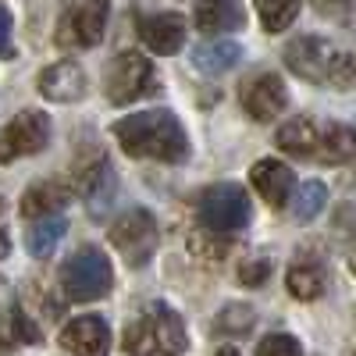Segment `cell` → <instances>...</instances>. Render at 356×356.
Instances as JSON below:
<instances>
[{
	"label": "cell",
	"instance_id": "cell-31",
	"mask_svg": "<svg viewBox=\"0 0 356 356\" xmlns=\"http://www.w3.org/2000/svg\"><path fill=\"white\" fill-rule=\"evenodd\" d=\"M335 228H339L342 235H353V232H356V203H346V207H342L339 218H335Z\"/></svg>",
	"mask_w": 356,
	"mask_h": 356
},
{
	"label": "cell",
	"instance_id": "cell-17",
	"mask_svg": "<svg viewBox=\"0 0 356 356\" xmlns=\"http://www.w3.org/2000/svg\"><path fill=\"white\" fill-rule=\"evenodd\" d=\"M68 200H72V186L68 182H36V186H29L25 196H22V218L36 221V218L57 214L61 207H68Z\"/></svg>",
	"mask_w": 356,
	"mask_h": 356
},
{
	"label": "cell",
	"instance_id": "cell-33",
	"mask_svg": "<svg viewBox=\"0 0 356 356\" xmlns=\"http://www.w3.org/2000/svg\"><path fill=\"white\" fill-rule=\"evenodd\" d=\"M214 356H239V349H232V346H221Z\"/></svg>",
	"mask_w": 356,
	"mask_h": 356
},
{
	"label": "cell",
	"instance_id": "cell-35",
	"mask_svg": "<svg viewBox=\"0 0 356 356\" xmlns=\"http://www.w3.org/2000/svg\"><path fill=\"white\" fill-rule=\"evenodd\" d=\"M349 271H353V275H356V253H353V257H349Z\"/></svg>",
	"mask_w": 356,
	"mask_h": 356
},
{
	"label": "cell",
	"instance_id": "cell-14",
	"mask_svg": "<svg viewBox=\"0 0 356 356\" xmlns=\"http://www.w3.org/2000/svg\"><path fill=\"white\" fill-rule=\"evenodd\" d=\"M139 40L154 54H178L186 43V18L182 15H150L139 22Z\"/></svg>",
	"mask_w": 356,
	"mask_h": 356
},
{
	"label": "cell",
	"instance_id": "cell-11",
	"mask_svg": "<svg viewBox=\"0 0 356 356\" xmlns=\"http://www.w3.org/2000/svg\"><path fill=\"white\" fill-rule=\"evenodd\" d=\"M36 89H40L43 100L75 104V100L86 97V72H82L75 61H57V65H50V68L40 72Z\"/></svg>",
	"mask_w": 356,
	"mask_h": 356
},
{
	"label": "cell",
	"instance_id": "cell-3",
	"mask_svg": "<svg viewBox=\"0 0 356 356\" xmlns=\"http://www.w3.org/2000/svg\"><path fill=\"white\" fill-rule=\"evenodd\" d=\"M125 353L129 356H182L186 353L182 317L164 303H150L146 314L125 328Z\"/></svg>",
	"mask_w": 356,
	"mask_h": 356
},
{
	"label": "cell",
	"instance_id": "cell-5",
	"mask_svg": "<svg viewBox=\"0 0 356 356\" xmlns=\"http://www.w3.org/2000/svg\"><path fill=\"white\" fill-rule=\"evenodd\" d=\"M196 218L203 232H218V235H232L250 225V196L243 186L235 182H221L211 186L200 203H196Z\"/></svg>",
	"mask_w": 356,
	"mask_h": 356
},
{
	"label": "cell",
	"instance_id": "cell-6",
	"mask_svg": "<svg viewBox=\"0 0 356 356\" xmlns=\"http://www.w3.org/2000/svg\"><path fill=\"white\" fill-rule=\"evenodd\" d=\"M150 79H154L150 57L139 54V50H122L104 72V97L118 107H125V104H132L146 93Z\"/></svg>",
	"mask_w": 356,
	"mask_h": 356
},
{
	"label": "cell",
	"instance_id": "cell-9",
	"mask_svg": "<svg viewBox=\"0 0 356 356\" xmlns=\"http://www.w3.org/2000/svg\"><path fill=\"white\" fill-rule=\"evenodd\" d=\"M50 139V118L43 111H22L11 122L0 129V164H8L15 157H29L40 154Z\"/></svg>",
	"mask_w": 356,
	"mask_h": 356
},
{
	"label": "cell",
	"instance_id": "cell-18",
	"mask_svg": "<svg viewBox=\"0 0 356 356\" xmlns=\"http://www.w3.org/2000/svg\"><path fill=\"white\" fill-rule=\"evenodd\" d=\"M79 193H82V200H86V207H89V214H93V218H104V211L114 203V193H118L114 168H111L107 161H97L93 171H86Z\"/></svg>",
	"mask_w": 356,
	"mask_h": 356
},
{
	"label": "cell",
	"instance_id": "cell-13",
	"mask_svg": "<svg viewBox=\"0 0 356 356\" xmlns=\"http://www.w3.org/2000/svg\"><path fill=\"white\" fill-rule=\"evenodd\" d=\"M250 182L271 207H285L292 200V189H296V175L289 171V164H282L275 157H264V161L253 164Z\"/></svg>",
	"mask_w": 356,
	"mask_h": 356
},
{
	"label": "cell",
	"instance_id": "cell-19",
	"mask_svg": "<svg viewBox=\"0 0 356 356\" xmlns=\"http://www.w3.org/2000/svg\"><path fill=\"white\" fill-rule=\"evenodd\" d=\"M317 136H321V122H310V118H292V122H285L275 136L278 150H285L289 157H314L317 154Z\"/></svg>",
	"mask_w": 356,
	"mask_h": 356
},
{
	"label": "cell",
	"instance_id": "cell-34",
	"mask_svg": "<svg viewBox=\"0 0 356 356\" xmlns=\"http://www.w3.org/2000/svg\"><path fill=\"white\" fill-rule=\"evenodd\" d=\"M317 4H349V0H317Z\"/></svg>",
	"mask_w": 356,
	"mask_h": 356
},
{
	"label": "cell",
	"instance_id": "cell-7",
	"mask_svg": "<svg viewBox=\"0 0 356 356\" xmlns=\"http://www.w3.org/2000/svg\"><path fill=\"white\" fill-rule=\"evenodd\" d=\"M157 239H161V232H157V221L150 211H129L111 225V246L125 257L129 267L150 264Z\"/></svg>",
	"mask_w": 356,
	"mask_h": 356
},
{
	"label": "cell",
	"instance_id": "cell-21",
	"mask_svg": "<svg viewBox=\"0 0 356 356\" xmlns=\"http://www.w3.org/2000/svg\"><path fill=\"white\" fill-rule=\"evenodd\" d=\"M239 57H243V47L235 40H211L193 50V65L207 75H225L239 65Z\"/></svg>",
	"mask_w": 356,
	"mask_h": 356
},
{
	"label": "cell",
	"instance_id": "cell-16",
	"mask_svg": "<svg viewBox=\"0 0 356 356\" xmlns=\"http://www.w3.org/2000/svg\"><path fill=\"white\" fill-rule=\"evenodd\" d=\"M356 157V129L342 122H324L317 136V154L314 161L321 164H346Z\"/></svg>",
	"mask_w": 356,
	"mask_h": 356
},
{
	"label": "cell",
	"instance_id": "cell-30",
	"mask_svg": "<svg viewBox=\"0 0 356 356\" xmlns=\"http://www.w3.org/2000/svg\"><path fill=\"white\" fill-rule=\"evenodd\" d=\"M189 246H193V250H196V253H203V257H207V260H225V257H221V253H225V250H228V243H207V239H193V243H189Z\"/></svg>",
	"mask_w": 356,
	"mask_h": 356
},
{
	"label": "cell",
	"instance_id": "cell-4",
	"mask_svg": "<svg viewBox=\"0 0 356 356\" xmlns=\"http://www.w3.org/2000/svg\"><path fill=\"white\" fill-rule=\"evenodd\" d=\"M111 285H114V271H111V260L100 246L75 250L61 267V292L72 303L104 300V296L111 292Z\"/></svg>",
	"mask_w": 356,
	"mask_h": 356
},
{
	"label": "cell",
	"instance_id": "cell-15",
	"mask_svg": "<svg viewBox=\"0 0 356 356\" xmlns=\"http://www.w3.org/2000/svg\"><path fill=\"white\" fill-rule=\"evenodd\" d=\"M193 22L200 33H235V29H243L246 11L239 0H200Z\"/></svg>",
	"mask_w": 356,
	"mask_h": 356
},
{
	"label": "cell",
	"instance_id": "cell-8",
	"mask_svg": "<svg viewBox=\"0 0 356 356\" xmlns=\"http://www.w3.org/2000/svg\"><path fill=\"white\" fill-rule=\"evenodd\" d=\"M107 15H111V4L107 0H86V4L72 8L61 25H57V47L65 50H89L104 40V29H107Z\"/></svg>",
	"mask_w": 356,
	"mask_h": 356
},
{
	"label": "cell",
	"instance_id": "cell-22",
	"mask_svg": "<svg viewBox=\"0 0 356 356\" xmlns=\"http://www.w3.org/2000/svg\"><path fill=\"white\" fill-rule=\"evenodd\" d=\"M289 292L296 296V300H317V296L324 292V285H328V278H324V267L317 260H300V264H292L289 267V278H285Z\"/></svg>",
	"mask_w": 356,
	"mask_h": 356
},
{
	"label": "cell",
	"instance_id": "cell-24",
	"mask_svg": "<svg viewBox=\"0 0 356 356\" xmlns=\"http://www.w3.org/2000/svg\"><path fill=\"white\" fill-rule=\"evenodd\" d=\"M253 4H257L260 25L267 29V33H282V29H289L296 22L303 0H253Z\"/></svg>",
	"mask_w": 356,
	"mask_h": 356
},
{
	"label": "cell",
	"instance_id": "cell-10",
	"mask_svg": "<svg viewBox=\"0 0 356 356\" xmlns=\"http://www.w3.org/2000/svg\"><path fill=\"white\" fill-rule=\"evenodd\" d=\"M285 104H289L285 82L271 72H264V75H257L243 86V111L253 118V122H275V118L285 111Z\"/></svg>",
	"mask_w": 356,
	"mask_h": 356
},
{
	"label": "cell",
	"instance_id": "cell-28",
	"mask_svg": "<svg viewBox=\"0 0 356 356\" xmlns=\"http://www.w3.org/2000/svg\"><path fill=\"white\" fill-rule=\"evenodd\" d=\"M267 275H271V264H267L264 257H253V260H246V264L239 267V282H243V285H250V289L264 285V282H267Z\"/></svg>",
	"mask_w": 356,
	"mask_h": 356
},
{
	"label": "cell",
	"instance_id": "cell-26",
	"mask_svg": "<svg viewBox=\"0 0 356 356\" xmlns=\"http://www.w3.org/2000/svg\"><path fill=\"white\" fill-rule=\"evenodd\" d=\"M253 310L250 307H243V303H228L221 314H218V321H214V328L218 332H225V335H243V332H250L253 328Z\"/></svg>",
	"mask_w": 356,
	"mask_h": 356
},
{
	"label": "cell",
	"instance_id": "cell-23",
	"mask_svg": "<svg viewBox=\"0 0 356 356\" xmlns=\"http://www.w3.org/2000/svg\"><path fill=\"white\" fill-rule=\"evenodd\" d=\"M65 228L68 221L65 218H57V214H47V218H36V225L29 228V253L33 257H50L57 250V243L65 239Z\"/></svg>",
	"mask_w": 356,
	"mask_h": 356
},
{
	"label": "cell",
	"instance_id": "cell-2",
	"mask_svg": "<svg viewBox=\"0 0 356 356\" xmlns=\"http://www.w3.org/2000/svg\"><path fill=\"white\" fill-rule=\"evenodd\" d=\"M285 65L292 75H300L317 86H332V89H349L356 82V57L339 50L332 40L321 36H296L285 47Z\"/></svg>",
	"mask_w": 356,
	"mask_h": 356
},
{
	"label": "cell",
	"instance_id": "cell-32",
	"mask_svg": "<svg viewBox=\"0 0 356 356\" xmlns=\"http://www.w3.org/2000/svg\"><path fill=\"white\" fill-rule=\"evenodd\" d=\"M0 214H4V196H0ZM8 250H11V239H8V232H4V225H0V260L8 257Z\"/></svg>",
	"mask_w": 356,
	"mask_h": 356
},
{
	"label": "cell",
	"instance_id": "cell-12",
	"mask_svg": "<svg viewBox=\"0 0 356 356\" xmlns=\"http://www.w3.org/2000/svg\"><path fill=\"white\" fill-rule=\"evenodd\" d=\"M61 346L72 356H107L111 353V332L100 317L86 314V317H75L72 324H65Z\"/></svg>",
	"mask_w": 356,
	"mask_h": 356
},
{
	"label": "cell",
	"instance_id": "cell-25",
	"mask_svg": "<svg viewBox=\"0 0 356 356\" xmlns=\"http://www.w3.org/2000/svg\"><path fill=\"white\" fill-rule=\"evenodd\" d=\"M324 203H328V189H324V182H307L300 193H296L292 211H296L300 221H314L324 211Z\"/></svg>",
	"mask_w": 356,
	"mask_h": 356
},
{
	"label": "cell",
	"instance_id": "cell-27",
	"mask_svg": "<svg viewBox=\"0 0 356 356\" xmlns=\"http://www.w3.org/2000/svg\"><path fill=\"white\" fill-rule=\"evenodd\" d=\"M257 356H303V349L292 335H267L257 346Z\"/></svg>",
	"mask_w": 356,
	"mask_h": 356
},
{
	"label": "cell",
	"instance_id": "cell-20",
	"mask_svg": "<svg viewBox=\"0 0 356 356\" xmlns=\"http://www.w3.org/2000/svg\"><path fill=\"white\" fill-rule=\"evenodd\" d=\"M43 335L40 328L33 324V317H29L18 303H8L0 307V349H15V346H36Z\"/></svg>",
	"mask_w": 356,
	"mask_h": 356
},
{
	"label": "cell",
	"instance_id": "cell-29",
	"mask_svg": "<svg viewBox=\"0 0 356 356\" xmlns=\"http://www.w3.org/2000/svg\"><path fill=\"white\" fill-rule=\"evenodd\" d=\"M0 57H11V11L0 4Z\"/></svg>",
	"mask_w": 356,
	"mask_h": 356
},
{
	"label": "cell",
	"instance_id": "cell-1",
	"mask_svg": "<svg viewBox=\"0 0 356 356\" xmlns=\"http://www.w3.org/2000/svg\"><path fill=\"white\" fill-rule=\"evenodd\" d=\"M114 139L122 143L129 157L178 164L189 157V139L182 122L171 111H139L122 122H114Z\"/></svg>",
	"mask_w": 356,
	"mask_h": 356
}]
</instances>
